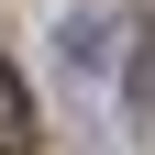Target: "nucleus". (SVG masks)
Segmentation results:
<instances>
[{"label": "nucleus", "instance_id": "nucleus-1", "mask_svg": "<svg viewBox=\"0 0 155 155\" xmlns=\"http://www.w3.org/2000/svg\"><path fill=\"white\" fill-rule=\"evenodd\" d=\"M55 55H67V67H111V55H122V22H111V11H67V22H55Z\"/></svg>", "mask_w": 155, "mask_h": 155}, {"label": "nucleus", "instance_id": "nucleus-3", "mask_svg": "<svg viewBox=\"0 0 155 155\" xmlns=\"http://www.w3.org/2000/svg\"><path fill=\"white\" fill-rule=\"evenodd\" d=\"M133 111H155V45L133 55Z\"/></svg>", "mask_w": 155, "mask_h": 155}, {"label": "nucleus", "instance_id": "nucleus-2", "mask_svg": "<svg viewBox=\"0 0 155 155\" xmlns=\"http://www.w3.org/2000/svg\"><path fill=\"white\" fill-rule=\"evenodd\" d=\"M0 155H33V100L11 78V55H0Z\"/></svg>", "mask_w": 155, "mask_h": 155}]
</instances>
